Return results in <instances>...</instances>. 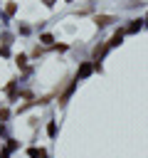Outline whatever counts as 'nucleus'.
<instances>
[{"label":"nucleus","mask_w":148,"mask_h":158,"mask_svg":"<svg viewBox=\"0 0 148 158\" xmlns=\"http://www.w3.org/2000/svg\"><path fill=\"white\" fill-rule=\"evenodd\" d=\"M109 22H113V17H109V15H101V17H96V25H109Z\"/></svg>","instance_id":"1"},{"label":"nucleus","mask_w":148,"mask_h":158,"mask_svg":"<svg viewBox=\"0 0 148 158\" xmlns=\"http://www.w3.org/2000/svg\"><path fill=\"white\" fill-rule=\"evenodd\" d=\"M27 153H30L32 158H44V151H39V148H30Z\"/></svg>","instance_id":"2"},{"label":"nucleus","mask_w":148,"mask_h":158,"mask_svg":"<svg viewBox=\"0 0 148 158\" xmlns=\"http://www.w3.org/2000/svg\"><path fill=\"white\" fill-rule=\"evenodd\" d=\"M91 74V64H84L81 69H79V77H89Z\"/></svg>","instance_id":"3"},{"label":"nucleus","mask_w":148,"mask_h":158,"mask_svg":"<svg viewBox=\"0 0 148 158\" xmlns=\"http://www.w3.org/2000/svg\"><path fill=\"white\" fill-rule=\"evenodd\" d=\"M118 42H121V32H116V35H113V40H111V42H109V44H111V47H116V44H118Z\"/></svg>","instance_id":"4"},{"label":"nucleus","mask_w":148,"mask_h":158,"mask_svg":"<svg viewBox=\"0 0 148 158\" xmlns=\"http://www.w3.org/2000/svg\"><path fill=\"white\" fill-rule=\"evenodd\" d=\"M138 27H141V20H136V22H133V25H131V27H128V32H136V30H138Z\"/></svg>","instance_id":"5"},{"label":"nucleus","mask_w":148,"mask_h":158,"mask_svg":"<svg viewBox=\"0 0 148 158\" xmlns=\"http://www.w3.org/2000/svg\"><path fill=\"white\" fill-rule=\"evenodd\" d=\"M44 5H54V0H44Z\"/></svg>","instance_id":"6"}]
</instances>
